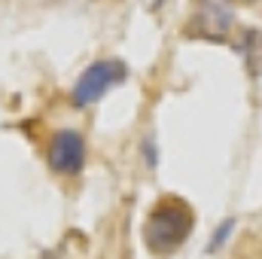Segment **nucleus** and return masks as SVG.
Instances as JSON below:
<instances>
[{
  "label": "nucleus",
  "mask_w": 262,
  "mask_h": 259,
  "mask_svg": "<svg viewBox=\"0 0 262 259\" xmlns=\"http://www.w3.org/2000/svg\"><path fill=\"white\" fill-rule=\"evenodd\" d=\"M232 21H235V15L226 0H198L195 12L186 25V34L207 40V43H223L232 31Z\"/></svg>",
  "instance_id": "nucleus-3"
},
{
  "label": "nucleus",
  "mask_w": 262,
  "mask_h": 259,
  "mask_svg": "<svg viewBox=\"0 0 262 259\" xmlns=\"http://www.w3.org/2000/svg\"><path fill=\"white\" fill-rule=\"evenodd\" d=\"M195 229V210L180 195H165L152 204L143 220V244L156 256L177 253Z\"/></svg>",
  "instance_id": "nucleus-1"
},
{
  "label": "nucleus",
  "mask_w": 262,
  "mask_h": 259,
  "mask_svg": "<svg viewBox=\"0 0 262 259\" xmlns=\"http://www.w3.org/2000/svg\"><path fill=\"white\" fill-rule=\"evenodd\" d=\"M128 79V67L119 58H104V61H95L82 70V76L76 79L73 85V104L76 107H89L95 101H101L113 85L125 82Z\"/></svg>",
  "instance_id": "nucleus-2"
},
{
  "label": "nucleus",
  "mask_w": 262,
  "mask_h": 259,
  "mask_svg": "<svg viewBox=\"0 0 262 259\" xmlns=\"http://www.w3.org/2000/svg\"><path fill=\"white\" fill-rule=\"evenodd\" d=\"M85 162V140L73 128L58 131L49 143V168L58 174H79Z\"/></svg>",
  "instance_id": "nucleus-4"
},
{
  "label": "nucleus",
  "mask_w": 262,
  "mask_h": 259,
  "mask_svg": "<svg viewBox=\"0 0 262 259\" xmlns=\"http://www.w3.org/2000/svg\"><path fill=\"white\" fill-rule=\"evenodd\" d=\"M232 229H235V220L229 217L226 223H220L216 229H213V238H210V244H207V253H216L226 241H229V235H232Z\"/></svg>",
  "instance_id": "nucleus-6"
},
{
  "label": "nucleus",
  "mask_w": 262,
  "mask_h": 259,
  "mask_svg": "<svg viewBox=\"0 0 262 259\" xmlns=\"http://www.w3.org/2000/svg\"><path fill=\"white\" fill-rule=\"evenodd\" d=\"M143 153H146V162H149V168H156V146H152V137H146V143H143Z\"/></svg>",
  "instance_id": "nucleus-7"
},
{
  "label": "nucleus",
  "mask_w": 262,
  "mask_h": 259,
  "mask_svg": "<svg viewBox=\"0 0 262 259\" xmlns=\"http://www.w3.org/2000/svg\"><path fill=\"white\" fill-rule=\"evenodd\" d=\"M244 46H241V52H244V58H247V67H253V73H262V31H247L244 34V40H241Z\"/></svg>",
  "instance_id": "nucleus-5"
}]
</instances>
